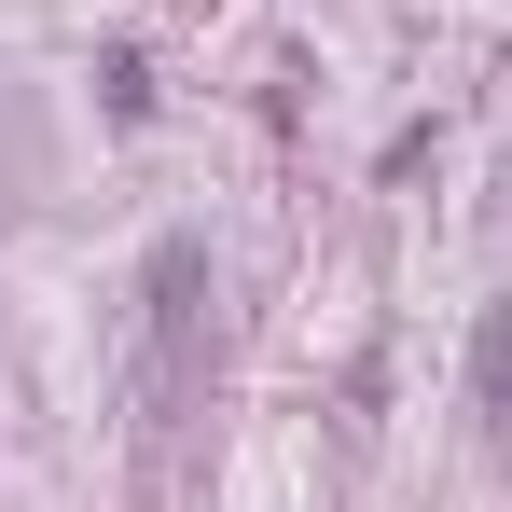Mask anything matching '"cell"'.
Masks as SVG:
<instances>
[{
    "mask_svg": "<svg viewBox=\"0 0 512 512\" xmlns=\"http://www.w3.org/2000/svg\"><path fill=\"white\" fill-rule=\"evenodd\" d=\"M139 291H153V346H139V429L167 443V429L194 416V374H208V250H194V236H167Z\"/></svg>",
    "mask_w": 512,
    "mask_h": 512,
    "instance_id": "1",
    "label": "cell"
},
{
    "mask_svg": "<svg viewBox=\"0 0 512 512\" xmlns=\"http://www.w3.org/2000/svg\"><path fill=\"white\" fill-rule=\"evenodd\" d=\"M471 388H485V416L512 429V305H485V333H471Z\"/></svg>",
    "mask_w": 512,
    "mask_h": 512,
    "instance_id": "2",
    "label": "cell"
}]
</instances>
